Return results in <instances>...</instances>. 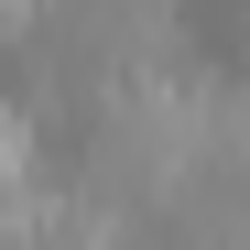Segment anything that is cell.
Instances as JSON below:
<instances>
[]
</instances>
